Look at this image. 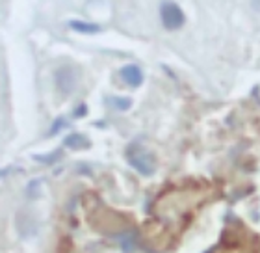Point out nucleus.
Segmentation results:
<instances>
[{"instance_id":"obj_9","label":"nucleus","mask_w":260,"mask_h":253,"mask_svg":"<svg viewBox=\"0 0 260 253\" xmlns=\"http://www.w3.org/2000/svg\"><path fill=\"white\" fill-rule=\"evenodd\" d=\"M82 114H86V106H84V104H82V106L76 110V116H82Z\"/></svg>"},{"instance_id":"obj_4","label":"nucleus","mask_w":260,"mask_h":253,"mask_svg":"<svg viewBox=\"0 0 260 253\" xmlns=\"http://www.w3.org/2000/svg\"><path fill=\"white\" fill-rule=\"evenodd\" d=\"M121 78L125 82L126 86L130 88H140L141 82H143V73L138 65H125L121 69Z\"/></svg>"},{"instance_id":"obj_2","label":"nucleus","mask_w":260,"mask_h":253,"mask_svg":"<svg viewBox=\"0 0 260 253\" xmlns=\"http://www.w3.org/2000/svg\"><path fill=\"white\" fill-rule=\"evenodd\" d=\"M160 21H162L164 28H168V30H179L184 26L186 15L179 4H175L171 0H164L160 4Z\"/></svg>"},{"instance_id":"obj_7","label":"nucleus","mask_w":260,"mask_h":253,"mask_svg":"<svg viewBox=\"0 0 260 253\" xmlns=\"http://www.w3.org/2000/svg\"><path fill=\"white\" fill-rule=\"evenodd\" d=\"M61 156V151H58V153H50V155H47V156H39V155H36L34 158L38 162H45V164H54L58 158Z\"/></svg>"},{"instance_id":"obj_3","label":"nucleus","mask_w":260,"mask_h":253,"mask_svg":"<svg viewBox=\"0 0 260 253\" xmlns=\"http://www.w3.org/2000/svg\"><path fill=\"white\" fill-rule=\"evenodd\" d=\"M54 80H56V88L61 93H71L76 86V75L69 65H63V67H60V69L56 71Z\"/></svg>"},{"instance_id":"obj_5","label":"nucleus","mask_w":260,"mask_h":253,"mask_svg":"<svg viewBox=\"0 0 260 253\" xmlns=\"http://www.w3.org/2000/svg\"><path fill=\"white\" fill-rule=\"evenodd\" d=\"M63 144L67 147H69V149H86V147L91 146L86 136H84V134H78V132L67 136V138L63 140Z\"/></svg>"},{"instance_id":"obj_8","label":"nucleus","mask_w":260,"mask_h":253,"mask_svg":"<svg viewBox=\"0 0 260 253\" xmlns=\"http://www.w3.org/2000/svg\"><path fill=\"white\" fill-rule=\"evenodd\" d=\"M112 106H115L117 110H126V108L130 106V99L115 97V99H112Z\"/></svg>"},{"instance_id":"obj_6","label":"nucleus","mask_w":260,"mask_h":253,"mask_svg":"<svg viewBox=\"0 0 260 253\" xmlns=\"http://www.w3.org/2000/svg\"><path fill=\"white\" fill-rule=\"evenodd\" d=\"M71 28L80 34H95L101 30L99 24H91V22H82V21H71Z\"/></svg>"},{"instance_id":"obj_1","label":"nucleus","mask_w":260,"mask_h":253,"mask_svg":"<svg viewBox=\"0 0 260 253\" xmlns=\"http://www.w3.org/2000/svg\"><path fill=\"white\" fill-rule=\"evenodd\" d=\"M126 160H128V164L134 167L136 172L145 175V177H149V175H152V173L156 172V158L143 146L132 144L126 149Z\"/></svg>"}]
</instances>
